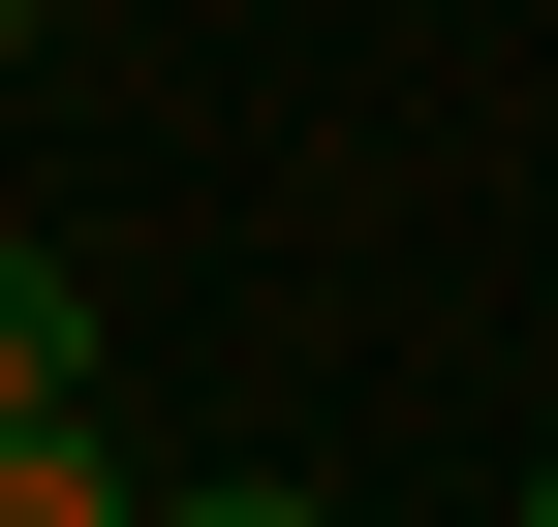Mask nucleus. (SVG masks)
I'll return each instance as SVG.
<instances>
[{"instance_id": "nucleus-1", "label": "nucleus", "mask_w": 558, "mask_h": 527, "mask_svg": "<svg viewBox=\"0 0 558 527\" xmlns=\"http://www.w3.org/2000/svg\"><path fill=\"white\" fill-rule=\"evenodd\" d=\"M32 404H94V280H62V248H0V434Z\"/></svg>"}, {"instance_id": "nucleus-2", "label": "nucleus", "mask_w": 558, "mask_h": 527, "mask_svg": "<svg viewBox=\"0 0 558 527\" xmlns=\"http://www.w3.org/2000/svg\"><path fill=\"white\" fill-rule=\"evenodd\" d=\"M0 527H156V497L94 466V404H32V434H0Z\"/></svg>"}, {"instance_id": "nucleus-5", "label": "nucleus", "mask_w": 558, "mask_h": 527, "mask_svg": "<svg viewBox=\"0 0 558 527\" xmlns=\"http://www.w3.org/2000/svg\"><path fill=\"white\" fill-rule=\"evenodd\" d=\"M0 32H32V0H0Z\"/></svg>"}, {"instance_id": "nucleus-3", "label": "nucleus", "mask_w": 558, "mask_h": 527, "mask_svg": "<svg viewBox=\"0 0 558 527\" xmlns=\"http://www.w3.org/2000/svg\"><path fill=\"white\" fill-rule=\"evenodd\" d=\"M156 527H341V497H311V466H186Z\"/></svg>"}, {"instance_id": "nucleus-4", "label": "nucleus", "mask_w": 558, "mask_h": 527, "mask_svg": "<svg viewBox=\"0 0 558 527\" xmlns=\"http://www.w3.org/2000/svg\"><path fill=\"white\" fill-rule=\"evenodd\" d=\"M527 527H558V466H527Z\"/></svg>"}]
</instances>
